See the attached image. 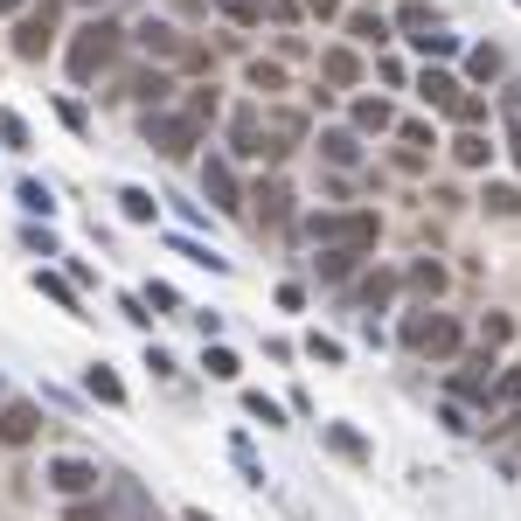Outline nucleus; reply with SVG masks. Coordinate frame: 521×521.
Returning a JSON list of instances; mask_svg holds the SVG:
<instances>
[{"label": "nucleus", "mask_w": 521, "mask_h": 521, "mask_svg": "<svg viewBox=\"0 0 521 521\" xmlns=\"http://www.w3.org/2000/svg\"><path fill=\"white\" fill-rule=\"evenodd\" d=\"M119 35H126L119 21H105V14H91V21H84V28L70 35V49H63V63H70V77H77V84H91V77H98V70H105V63L119 56Z\"/></svg>", "instance_id": "obj_1"}, {"label": "nucleus", "mask_w": 521, "mask_h": 521, "mask_svg": "<svg viewBox=\"0 0 521 521\" xmlns=\"http://www.w3.org/2000/svg\"><path fill=\"white\" fill-rule=\"evenodd\" d=\"M202 126H209V119H195L188 105H181V112L153 105V112H146V146H153V153H167V160H188V153L202 146Z\"/></svg>", "instance_id": "obj_2"}, {"label": "nucleus", "mask_w": 521, "mask_h": 521, "mask_svg": "<svg viewBox=\"0 0 521 521\" xmlns=\"http://www.w3.org/2000/svg\"><path fill=\"white\" fill-rule=\"evenodd\" d=\"M306 237L313 244H341V251H376L383 223H376V209H341V216H313Z\"/></svg>", "instance_id": "obj_3"}, {"label": "nucleus", "mask_w": 521, "mask_h": 521, "mask_svg": "<svg viewBox=\"0 0 521 521\" xmlns=\"http://www.w3.org/2000/svg\"><path fill=\"white\" fill-rule=\"evenodd\" d=\"M403 348H417V355H431V362H452V355H459V320L417 306V313H403Z\"/></svg>", "instance_id": "obj_4"}, {"label": "nucleus", "mask_w": 521, "mask_h": 521, "mask_svg": "<svg viewBox=\"0 0 521 521\" xmlns=\"http://www.w3.org/2000/svg\"><path fill=\"white\" fill-rule=\"evenodd\" d=\"M49 42H56V0H42L35 14H21V21H14V56H21V63H42V56H49Z\"/></svg>", "instance_id": "obj_5"}, {"label": "nucleus", "mask_w": 521, "mask_h": 521, "mask_svg": "<svg viewBox=\"0 0 521 521\" xmlns=\"http://www.w3.org/2000/svg\"><path fill=\"white\" fill-rule=\"evenodd\" d=\"M202 195L216 202V209H230V216H244L251 202H244V188H237V167L230 160H202Z\"/></svg>", "instance_id": "obj_6"}, {"label": "nucleus", "mask_w": 521, "mask_h": 521, "mask_svg": "<svg viewBox=\"0 0 521 521\" xmlns=\"http://www.w3.org/2000/svg\"><path fill=\"white\" fill-rule=\"evenodd\" d=\"M251 223H258V230H285V223H292V188H285V181H258V188H251Z\"/></svg>", "instance_id": "obj_7"}, {"label": "nucleus", "mask_w": 521, "mask_h": 521, "mask_svg": "<svg viewBox=\"0 0 521 521\" xmlns=\"http://www.w3.org/2000/svg\"><path fill=\"white\" fill-rule=\"evenodd\" d=\"M49 487L63 501H84V494H98V466L91 459H49Z\"/></svg>", "instance_id": "obj_8"}, {"label": "nucleus", "mask_w": 521, "mask_h": 521, "mask_svg": "<svg viewBox=\"0 0 521 521\" xmlns=\"http://www.w3.org/2000/svg\"><path fill=\"white\" fill-rule=\"evenodd\" d=\"M35 438H42V410H35L28 396H14V403L0 410V445L21 452V445H35Z\"/></svg>", "instance_id": "obj_9"}, {"label": "nucleus", "mask_w": 521, "mask_h": 521, "mask_svg": "<svg viewBox=\"0 0 521 521\" xmlns=\"http://www.w3.org/2000/svg\"><path fill=\"white\" fill-rule=\"evenodd\" d=\"M230 146H237L244 160H264V153H271V132L258 126V112H237V119H230Z\"/></svg>", "instance_id": "obj_10"}, {"label": "nucleus", "mask_w": 521, "mask_h": 521, "mask_svg": "<svg viewBox=\"0 0 521 521\" xmlns=\"http://www.w3.org/2000/svg\"><path fill=\"white\" fill-rule=\"evenodd\" d=\"M459 91H466V84H459V77H445V70H424V77H417V98H424L431 112H452V98H459Z\"/></svg>", "instance_id": "obj_11"}, {"label": "nucleus", "mask_w": 521, "mask_h": 521, "mask_svg": "<svg viewBox=\"0 0 521 521\" xmlns=\"http://www.w3.org/2000/svg\"><path fill=\"white\" fill-rule=\"evenodd\" d=\"M320 77L348 91V84H362V56H355V49H327V56H320Z\"/></svg>", "instance_id": "obj_12"}, {"label": "nucleus", "mask_w": 521, "mask_h": 521, "mask_svg": "<svg viewBox=\"0 0 521 521\" xmlns=\"http://www.w3.org/2000/svg\"><path fill=\"white\" fill-rule=\"evenodd\" d=\"M369 258V251H341V244H327V258H320V285H341V278H355V264Z\"/></svg>", "instance_id": "obj_13"}, {"label": "nucleus", "mask_w": 521, "mask_h": 521, "mask_svg": "<svg viewBox=\"0 0 521 521\" xmlns=\"http://www.w3.org/2000/svg\"><path fill=\"white\" fill-rule=\"evenodd\" d=\"M320 153H327V167H355L362 160V139L355 132H320Z\"/></svg>", "instance_id": "obj_14"}, {"label": "nucleus", "mask_w": 521, "mask_h": 521, "mask_svg": "<svg viewBox=\"0 0 521 521\" xmlns=\"http://www.w3.org/2000/svg\"><path fill=\"white\" fill-rule=\"evenodd\" d=\"M355 299H362V306H376V313H383V306H390V299H396V271H369V278H362V285H355Z\"/></svg>", "instance_id": "obj_15"}, {"label": "nucleus", "mask_w": 521, "mask_h": 521, "mask_svg": "<svg viewBox=\"0 0 521 521\" xmlns=\"http://www.w3.org/2000/svg\"><path fill=\"white\" fill-rule=\"evenodd\" d=\"M327 445H334V452H341V459H355V466H362V459H369V438H362V431H355V424H327Z\"/></svg>", "instance_id": "obj_16"}, {"label": "nucleus", "mask_w": 521, "mask_h": 521, "mask_svg": "<svg viewBox=\"0 0 521 521\" xmlns=\"http://www.w3.org/2000/svg\"><path fill=\"white\" fill-rule=\"evenodd\" d=\"M452 160H459V167H487V160H494V146H487L480 132L466 126V132H459V139H452Z\"/></svg>", "instance_id": "obj_17"}, {"label": "nucleus", "mask_w": 521, "mask_h": 521, "mask_svg": "<svg viewBox=\"0 0 521 521\" xmlns=\"http://www.w3.org/2000/svg\"><path fill=\"white\" fill-rule=\"evenodd\" d=\"M515 403H521V362L515 369H501L494 390H487V410H515Z\"/></svg>", "instance_id": "obj_18"}, {"label": "nucleus", "mask_w": 521, "mask_h": 521, "mask_svg": "<svg viewBox=\"0 0 521 521\" xmlns=\"http://www.w3.org/2000/svg\"><path fill=\"white\" fill-rule=\"evenodd\" d=\"M396 119H390V105L383 98H355V132H390Z\"/></svg>", "instance_id": "obj_19"}, {"label": "nucleus", "mask_w": 521, "mask_h": 521, "mask_svg": "<svg viewBox=\"0 0 521 521\" xmlns=\"http://www.w3.org/2000/svg\"><path fill=\"white\" fill-rule=\"evenodd\" d=\"M139 42H146L153 56H188V49H181V35H174L167 21H146V28H139Z\"/></svg>", "instance_id": "obj_20"}, {"label": "nucleus", "mask_w": 521, "mask_h": 521, "mask_svg": "<svg viewBox=\"0 0 521 521\" xmlns=\"http://www.w3.org/2000/svg\"><path fill=\"white\" fill-rule=\"evenodd\" d=\"M126 91H132V98H139V105H146V112H153V105H160V98H167V91H174V84H167V77H160V70H139V77H132Z\"/></svg>", "instance_id": "obj_21"}, {"label": "nucleus", "mask_w": 521, "mask_h": 521, "mask_svg": "<svg viewBox=\"0 0 521 521\" xmlns=\"http://www.w3.org/2000/svg\"><path fill=\"white\" fill-rule=\"evenodd\" d=\"M84 390L98 396V403H126V383H119V376H112V369H105V362H98V369H91V376H84Z\"/></svg>", "instance_id": "obj_22"}, {"label": "nucleus", "mask_w": 521, "mask_h": 521, "mask_svg": "<svg viewBox=\"0 0 521 521\" xmlns=\"http://www.w3.org/2000/svg\"><path fill=\"white\" fill-rule=\"evenodd\" d=\"M466 70H473V84H494V77H501V49H494V42H480V49L466 56Z\"/></svg>", "instance_id": "obj_23"}, {"label": "nucleus", "mask_w": 521, "mask_h": 521, "mask_svg": "<svg viewBox=\"0 0 521 521\" xmlns=\"http://www.w3.org/2000/svg\"><path fill=\"white\" fill-rule=\"evenodd\" d=\"M480 209H487V216H515V209H521V195H515V188H508V181H487V195H480Z\"/></svg>", "instance_id": "obj_24"}, {"label": "nucleus", "mask_w": 521, "mask_h": 521, "mask_svg": "<svg viewBox=\"0 0 521 521\" xmlns=\"http://www.w3.org/2000/svg\"><path fill=\"white\" fill-rule=\"evenodd\" d=\"M410 285H417V292H424V299H438V292H445V264H438V258L410 264Z\"/></svg>", "instance_id": "obj_25"}, {"label": "nucleus", "mask_w": 521, "mask_h": 521, "mask_svg": "<svg viewBox=\"0 0 521 521\" xmlns=\"http://www.w3.org/2000/svg\"><path fill=\"white\" fill-rule=\"evenodd\" d=\"M119 209H126V223H153V216H160V202H153L146 188H126V195H119Z\"/></svg>", "instance_id": "obj_26"}, {"label": "nucleus", "mask_w": 521, "mask_h": 521, "mask_svg": "<svg viewBox=\"0 0 521 521\" xmlns=\"http://www.w3.org/2000/svg\"><path fill=\"white\" fill-rule=\"evenodd\" d=\"M348 35L355 42H390V21L383 14H348Z\"/></svg>", "instance_id": "obj_27"}, {"label": "nucleus", "mask_w": 521, "mask_h": 521, "mask_svg": "<svg viewBox=\"0 0 521 521\" xmlns=\"http://www.w3.org/2000/svg\"><path fill=\"white\" fill-rule=\"evenodd\" d=\"M508 341H515V320L508 313H487L480 320V348H508Z\"/></svg>", "instance_id": "obj_28"}, {"label": "nucleus", "mask_w": 521, "mask_h": 521, "mask_svg": "<svg viewBox=\"0 0 521 521\" xmlns=\"http://www.w3.org/2000/svg\"><path fill=\"white\" fill-rule=\"evenodd\" d=\"M202 369H209L216 383H237V369H244V362H237L230 348H202Z\"/></svg>", "instance_id": "obj_29"}, {"label": "nucleus", "mask_w": 521, "mask_h": 521, "mask_svg": "<svg viewBox=\"0 0 521 521\" xmlns=\"http://www.w3.org/2000/svg\"><path fill=\"white\" fill-rule=\"evenodd\" d=\"M35 292H49V299H56L63 313H77V292H70V285H63L56 271H35Z\"/></svg>", "instance_id": "obj_30"}, {"label": "nucleus", "mask_w": 521, "mask_h": 521, "mask_svg": "<svg viewBox=\"0 0 521 521\" xmlns=\"http://www.w3.org/2000/svg\"><path fill=\"white\" fill-rule=\"evenodd\" d=\"M244 410H251L258 424H271V431L285 424V410H278V403H271V396H264V390H244Z\"/></svg>", "instance_id": "obj_31"}, {"label": "nucleus", "mask_w": 521, "mask_h": 521, "mask_svg": "<svg viewBox=\"0 0 521 521\" xmlns=\"http://www.w3.org/2000/svg\"><path fill=\"white\" fill-rule=\"evenodd\" d=\"M251 91H264V98H271V91H285V70H278V63H251Z\"/></svg>", "instance_id": "obj_32"}, {"label": "nucleus", "mask_w": 521, "mask_h": 521, "mask_svg": "<svg viewBox=\"0 0 521 521\" xmlns=\"http://www.w3.org/2000/svg\"><path fill=\"white\" fill-rule=\"evenodd\" d=\"M410 42H417L424 56H452V49H459V35H445V28H424V35H410Z\"/></svg>", "instance_id": "obj_33"}, {"label": "nucleus", "mask_w": 521, "mask_h": 521, "mask_svg": "<svg viewBox=\"0 0 521 521\" xmlns=\"http://www.w3.org/2000/svg\"><path fill=\"white\" fill-rule=\"evenodd\" d=\"M445 119H459V126H480V119H487V105H480V98H473V91H459V98H452V112H445Z\"/></svg>", "instance_id": "obj_34"}, {"label": "nucleus", "mask_w": 521, "mask_h": 521, "mask_svg": "<svg viewBox=\"0 0 521 521\" xmlns=\"http://www.w3.org/2000/svg\"><path fill=\"white\" fill-rule=\"evenodd\" d=\"M216 7H223V14H230L237 28H258V21H264V7H258V0H216Z\"/></svg>", "instance_id": "obj_35"}, {"label": "nucleus", "mask_w": 521, "mask_h": 521, "mask_svg": "<svg viewBox=\"0 0 521 521\" xmlns=\"http://www.w3.org/2000/svg\"><path fill=\"white\" fill-rule=\"evenodd\" d=\"M63 521H112V508H98V501L84 494V501H70V508H63Z\"/></svg>", "instance_id": "obj_36"}, {"label": "nucleus", "mask_w": 521, "mask_h": 521, "mask_svg": "<svg viewBox=\"0 0 521 521\" xmlns=\"http://www.w3.org/2000/svg\"><path fill=\"white\" fill-rule=\"evenodd\" d=\"M0 139H7V146H14V153H21V146H28V126H21V119H14V112H7V105H0Z\"/></svg>", "instance_id": "obj_37"}, {"label": "nucleus", "mask_w": 521, "mask_h": 521, "mask_svg": "<svg viewBox=\"0 0 521 521\" xmlns=\"http://www.w3.org/2000/svg\"><path fill=\"white\" fill-rule=\"evenodd\" d=\"M21 202H28V209H35V216H49V209H56V202H49V188H42V181H21Z\"/></svg>", "instance_id": "obj_38"}, {"label": "nucleus", "mask_w": 521, "mask_h": 521, "mask_svg": "<svg viewBox=\"0 0 521 521\" xmlns=\"http://www.w3.org/2000/svg\"><path fill=\"white\" fill-rule=\"evenodd\" d=\"M306 355H320V362H341V341H327V334H306Z\"/></svg>", "instance_id": "obj_39"}, {"label": "nucleus", "mask_w": 521, "mask_h": 521, "mask_svg": "<svg viewBox=\"0 0 521 521\" xmlns=\"http://www.w3.org/2000/svg\"><path fill=\"white\" fill-rule=\"evenodd\" d=\"M515 167H521V119H515Z\"/></svg>", "instance_id": "obj_40"}, {"label": "nucleus", "mask_w": 521, "mask_h": 521, "mask_svg": "<svg viewBox=\"0 0 521 521\" xmlns=\"http://www.w3.org/2000/svg\"><path fill=\"white\" fill-rule=\"evenodd\" d=\"M188 521H216V515H202V508H188Z\"/></svg>", "instance_id": "obj_41"}, {"label": "nucleus", "mask_w": 521, "mask_h": 521, "mask_svg": "<svg viewBox=\"0 0 521 521\" xmlns=\"http://www.w3.org/2000/svg\"><path fill=\"white\" fill-rule=\"evenodd\" d=\"M14 7H21V0H0V14H14Z\"/></svg>", "instance_id": "obj_42"}]
</instances>
